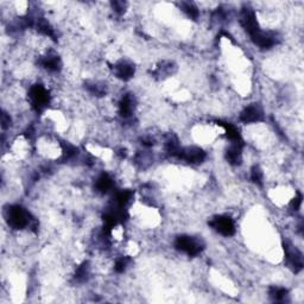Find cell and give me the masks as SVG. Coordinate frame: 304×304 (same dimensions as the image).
Returning <instances> with one entry per match:
<instances>
[{
  "label": "cell",
  "mask_w": 304,
  "mask_h": 304,
  "mask_svg": "<svg viewBox=\"0 0 304 304\" xmlns=\"http://www.w3.org/2000/svg\"><path fill=\"white\" fill-rule=\"evenodd\" d=\"M6 219L9 222V226L15 228V229H23V228L28 227L31 221L28 212L19 206L9 207L6 212Z\"/></svg>",
  "instance_id": "6da1fadb"
},
{
  "label": "cell",
  "mask_w": 304,
  "mask_h": 304,
  "mask_svg": "<svg viewBox=\"0 0 304 304\" xmlns=\"http://www.w3.org/2000/svg\"><path fill=\"white\" fill-rule=\"evenodd\" d=\"M29 99H30L31 106L36 111H42L50 101V95H49L48 89L44 86L35 85L29 91Z\"/></svg>",
  "instance_id": "7a4b0ae2"
},
{
  "label": "cell",
  "mask_w": 304,
  "mask_h": 304,
  "mask_svg": "<svg viewBox=\"0 0 304 304\" xmlns=\"http://www.w3.org/2000/svg\"><path fill=\"white\" fill-rule=\"evenodd\" d=\"M175 246L178 251L187 253L188 256H196L203 248V243L190 235H180L175 241Z\"/></svg>",
  "instance_id": "3957f363"
},
{
  "label": "cell",
  "mask_w": 304,
  "mask_h": 304,
  "mask_svg": "<svg viewBox=\"0 0 304 304\" xmlns=\"http://www.w3.org/2000/svg\"><path fill=\"white\" fill-rule=\"evenodd\" d=\"M211 226L224 237H230L235 233L234 221L227 215H219L214 217L211 222Z\"/></svg>",
  "instance_id": "277c9868"
},
{
  "label": "cell",
  "mask_w": 304,
  "mask_h": 304,
  "mask_svg": "<svg viewBox=\"0 0 304 304\" xmlns=\"http://www.w3.org/2000/svg\"><path fill=\"white\" fill-rule=\"evenodd\" d=\"M263 117L264 112L261 107L258 104H253L243 108V111L240 114V120L245 124H252V122H260Z\"/></svg>",
  "instance_id": "5b68a950"
},
{
  "label": "cell",
  "mask_w": 304,
  "mask_h": 304,
  "mask_svg": "<svg viewBox=\"0 0 304 304\" xmlns=\"http://www.w3.org/2000/svg\"><path fill=\"white\" fill-rule=\"evenodd\" d=\"M177 156L183 161H187L189 163H201L203 161L206 153L201 150L200 148H195V146H189V148L180 149Z\"/></svg>",
  "instance_id": "8992f818"
},
{
  "label": "cell",
  "mask_w": 304,
  "mask_h": 304,
  "mask_svg": "<svg viewBox=\"0 0 304 304\" xmlns=\"http://www.w3.org/2000/svg\"><path fill=\"white\" fill-rule=\"evenodd\" d=\"M114 73L117 77L127 81L135 75V67L132 63H128V62H120L114 67Z\"/></svg>",
  "instance_id": "52a82bcc"
},
{
  "label": "cell",
  "mask_w": 304,
  "mask_h": 304,
  "mask_svg": "<svg viewBox=\"0 0 304 304\" xmlns=\"http://www.w3.org/2000/svg\"><path fill=\"white\" fill-rule=\"evenodd\" d=\"M135 111V98L131 94H125L119 102V113L124 118H128Z\"/></svg>",
  "instance_id": "ba28073f"
},
{
  "label": "cell",
  "mask_w": 304,
  "mask_h": 304,
  "mask_svg": "<svg viewBox=\"0 0 304 304\" xmlns=\"http://www.w3.org/2000/svg\"><path fill=\"white\" fill-rule=\"evenodd\" d=\"M41 63L46 69L50 70V72H57L60 69V65H61V61H60L57 55L48 54L42 59Z\"/></svg>",
  "instance_id": "9c48e42d"
},
{
  "label": "cell",
  "mask_w": 304,
  "mask_h": 304,
  "mask_svg": "<svg viewBox=\"0 0 304 304\" xmlns=\"http://www.w3.org/2000/svg\"><path fill=\"white\" fill-rule=\"evenodd\" d=\"M95 187L100 193H107V191L113 187V180H112L107 174L101 175V176L96 180Z\"/></svg>",
  "instance_id": "30bf717a"
},
{
  "label": "cell",
  "mask_w": 304,
  "mask_h": 304,
  "mask_svg": "<svg viewBox=\"0 0 304 304\" xmlns=\"http://www.w3.org/2000/svg\"><path fill=\"white\" fill-rule=\"evenodd\" d=\"M270 296H271L274 300L282 301L288 296V290L280 287H274L270 289Z\"/></svg>",
  "instance_id": "8fae6325"
},
{
  "label": "cell",
  "mask_w": 304,
  "mask_h": 304,
  "mask_svg": "<svg viewBox=\"0 0 304 304\" xmlns=\"http://www.w3.org/2000/svg\"><path fill=\"white\" fill-rule=\"evenodd\" d=\"M182 9H183V11L187 13L188 17L193 18V19H196V18L198 17V15H200L198 7H196L194 4H191V2H185V4H183Z\"/></svg>",
  "instance_id": "7c38bea8"
},
{
  "label": "cell",
  "mask_w": 304,
  "mask_h": 304,
  "mask_svg": "<svg viewBox=\"0 0 304 304\" xmlns=\"http://www.w3.org/2000/svg\"><path fill=\"white\" fill-rule=\"evenodd\" d=\"M128 266V259L126 257H120V258L117 259L114 264V270L118 272V274H122L125 270L127 269Z\"/></svg>",
  "instance_id": "4fadbf2b"
},
{
  "label": "cell",
  "mask_w": 304,
  "mask_h": 304,
  "mask_svg": "<svg viewBox=\"0 0 304 304\" xmlns=\"http://www.w3.org/2000/svg\"><path fill=\"white\" fill-rule=\"evenodd\" d=\"M251 178H252L253 182L260 184L261 181H263V171L258 167H254L252 171H251Z\"/></svg>",
  "instance_id": "5bb4252c"
},
{
  "label": "cell",
  "mask_w": 304,
  "mask_h": 304,
  "mask_svg": "<svg viewBox=\"0 0 304 304\" xmlns=\"http://www.w3.org/2000/svg\"><path fill=\"white\" fill-rule=\"evenodd\" d=\"M112 7H113V10L115 12L124 13L127 7V4L124 1H114V2H112Z\"/></svg>",
  "instance_id": "9a60e30c"
}]
</instances>
